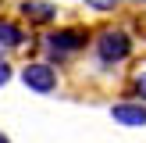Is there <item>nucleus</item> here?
Here are the masks:
<instances>
[{
  "label": "nucleus",
  "instance_id": "obj_3",
  "mask_svg": "<svg viewBox=\"0 0 146 143\" xmlns=\"http://www.w3.org/2000/svg\"><path fill=\"white\" fill-rule=\"evenodd\" d=\"M21 82L29 90H36V93H54L57 90V72L50 64H43V61H32V64L21 68Z\"/></svg>",
  "mask_w": 146,
  "mask_h": 143
},
{
  "label": "nucleus",
  "instance_id": "obj_6",
  "mask_svg": "<svg viewBox=\"0 0 146 143\" xmlns=\"http://www.w3.org/2000/svg\"><path fill=\"white\" fill-rule=\"evenodd\" d=\"M25 43V32H21L14 21H7V18H0V57L7 54V50H14V47H21Z\"/></svg>",
  "mask_w": 146,
  "mask_h": 143
},
{
  "label": "nucleus",
  "instance_id": "obj_9",
  "mask_svg": "<svg viewBox=\"0 0 146 143\" xmlns=\"http://www.w3.org/2000/svg\"><path fill=\"white\" fill-rule=\"evenodd\" d=\"M7 79H11V64H7V61H4V57H0V86H4V82H7Z\"/></svg>",
  "mask_w": 146,
  "mask_h": 143
},
{
  "label": "nucleus",
  "instance_id": "obj_10",
  "mask_svg": "<svg viewBox=\"0 0 146 143\" xmlns=\"http://www.w3.org/2000/svg\"><path fill=\"white\" fill-rule=\"evenodd\" d=\"M0 143H11V140H7V136H4V132H0Z\"/></svg>",
  "mask_w": 146,
  "mask_h": 143
},
{
  "label": "nucleus",
  "instance_id": "obj_2",
  "mask_svg": "<svg viewBox=\"0 0 146 143\" xmlns=\"http://www.w3.org/2000/svg\"><path fill=\"white\" fill-rule=\"evenodd\" d=\"M82 47H86V32L82 29H57V32L46 36V50L57 61H64L68 54H75V50H82Z\"/></svg>",
  "mask_w": 146,
  "mask_h": 143
},
{
  "label": "nucleus",
  "instance_id": "obj_11",
  "mask_svg": "<svg viewBox=\"0 0 146 143\" xmlns=\"http://www.w3.org/2000/svg\"><path fill=\"white\" fill-rule=\"evenodd\" d=\"M135 4H143V0H135Z\"/></svg>",
  "mask_w": 146,
  "mask_h": 143
},
{
  "label": "nucleus",
  "instance_id": "obj_1",
  "mask_svg": "<svg viewBox=\"0 0 146 143\" xmlns=\"http://www.w3.org/2000/svg\"><path fill=\"white\" fill-rule=\"evenodd\" d=\"M96 54H100L104 64L125 61V57L132 54V39H128V32H121V29H104V32L96 36Z\"/></svg>",
  "mask_w": 146,
  "mask_h": 143
},
{
  "label": "nucleus",
  "instance_id": "obj_8",
  "mask_svg": "<svg viewBox=\"0 0 146 143\" xmlns=\"http://www.w3.org/2000/svg\"><path fill=\"white\" fill-rule=\"evenodd\" d=\"M132 86H135V93H139V97L146 100V72H139V75L132 79Z\"/></svg>",
  "mask_w": 146,
  "mask_h": 143
},
{
  "label": "nucleus",
  "instance_id": "obj_5",
  "mask_svg": "<svg viewBox=\"0 0 146 143\" xmlns=\"http://www.w3.org/2000/svg\"><path fill=\"white\" fill-rule=\"evenodd\" d=\"M21 14L29 21H36V25H50L57 18V7L46 4V0H21Z\"/></svg>",
  "mask_w": 146,
  "mask_h": 143
},
{
  "label": "nucleus",
  "instance_id": "obj_4",
  "mask_svg": "<svg viewBox=\"0 0 146 143\" xmlns=\"http://www.w3.org/2000/svg\"><path fill=\"white\" fill-rule=\"evenodd\" d=\"M111 118L118 122V125L139 129V125H146V107L143 104H114L111 107Z\"/></svg>",
  "mask_w": 146,
  "mask_h": 143
},
{
  "label": "nucleus",
  "instance_id": "obj_7",
  "mask_svg": "<svg viewBox=\"0 0 146 143\" xmlns=\"http://www.w3.org/2000/svg\"><path fill=\"white\" fill-rule=\"evenodd\" d=\"M114 4H118V0H86V7H93V11H100V14L114 11Z\"/></svg>",
  "mask_w": 146,
  "mask_h": 143
}]
</instances>
